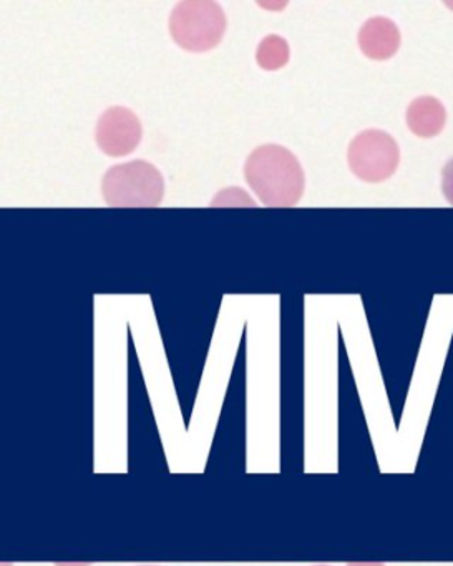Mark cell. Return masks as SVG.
I'll list each match as a JSON object with an SVG mask.
<instances>
[{"mask_svg": "<svg viewBox=\"0 0 453 566\" xmlns=\"http://www.w3.org/2000/svg\"><path fill=\"white\" fill-rule=\"evenodd\" d=\"M168 28L175 44L183 51L201 54L223 41L227 14L214 0H181L171 11Z\"/></svg>", "mask_w": 453, "mask_h": 566, "instance_id": "cell-2", "label": "cell"}, {"mask_svg": "<svg viewBox=\"0 0 453 566\" xmlns=\"http://www.w3.org/2000/svg\"><path fill=\"white\" fill-rule=\"evenodd\" d=\"M141 566H157V565H141Z\"/></svg>", "mask_w": 453, "mask_h": 566, "instance_id": "cell-11", "label": "cell"}, {"mask_svg": "<svg viewBox=\"0 0 453 566\" xmlns=\"http://www.w3.org/2000/svg\"><path fill=\"white\" fill-rule=\"evenodd\" d=\"M102 195L112 208H157L165 197L164 175L145 160L115 165L104 175Z\"/></svg>", "mask_w": 453, "mask_h": 566, "instance_id": "cell-3", "label": "cell"}, {"mask_svg": "<svg viewBox=\"0 0 453 566\" xmlns=\"http://www.w3.org/2000/svg\"><path fill=\"white\" fill-rule=\"evenodd\" d=\"M442 193L446 203L453 207V158L446 161L445 167L442 168Z\"/></svg>", "mask_w": 453, "mask_h": 566, "instance_id": "cell-9", "label": "cell"}, {"mask_svg": "<svg viewBox=\"0 0 453 566\" xmlns=\"http://www.w3.org/2000/svg\"><path fill=\"white\" fill-rule=\"evenodd\" d=\"M350 171L366 184L389 180L400 164V148L392 135L370 128L360 132L347 148Z\"/></svg>", "mask_w": 453, "mask_h": 566, "instance_id": "cell-4", "label": "cell"}, {"mask_svg": "<svg viewBox=\"0 0 453 566\" xmlns=\"http://www.w3.org/2000/svg\"><path fill=\"white\" fill-rule=\"evenodd\" d=\"M316 566H326V565H316Z\"/></svg>", "mask_w": 453, "mask_h": 566, "instance_id": "cell-12", "label": "cell"}, {"mask_svg": "<svg viewBox=\"0 0 453 566\" xmlns=\"http://www.w3.org/2000/svg\"><path fill=\"white\" fill-rule=\"evenodd\" d=\"M144 138L140 118L127 107H110L101 115L95 128L97 147L108 157L134 154Z\"/></svg>", "mask_w": 453, "mask_h": 566, "instance_id": "cell-5", "label": "cell"}, {"mask_svg": "<svg viewBox=\"0 0 453 566\" xmlns=\"http://www.w3.org/2000/svg\"><path fill=\"white\" fill-rule=\"evenodd\" d=\"M291 59V48L286 39L270 34L260 42L256 49V62L263 71L276 72L286 67Z\"/></svg>", "mask_w": 453, "mask_h": 566, "instance_id": "cell-8", "label": "cell"}, {"mask_svg": "<svg viewBox=\"0 0 453 566\" xmlns=\"http://www.w3.org/2000/svg\"><path fill=\"white\" fill-rule=\"evenodd\" d=\"M244 178L264 207L293 208L306 190L303 165L289 148L261 145L244 164Z\"/></svg>", "mask_w": 453, "mask_h": 566, "instance_id": "cell-1", "label": "cell"}, {"mask_svg": "<svg viewBox=\"0 0 453 566\" xmlns=\"http://www.w3.org/2000/svg\"><path fill=\"white\" fill-rule=\"evenodd\" d=\"M349 566H382L380 563H350Z\"/></svg>", "mask_w": 453, "mask_h": 566, "instance_id": "cell-10", "label": "cell"}, {"mask_svg": "<svg viewBox=\"0 0 453 566\" xmlns=\"http://www.w3.org/2000/svg\"><path fill=\"white\" fill-rule=\"evenodd\" d=\"M405 120L407 127L415 137L433 138L445 128L446 111L439 98L423 95L410 102Z\"/></svg>", "mask_w": 453, "mask_h": 566, "instance_id": "cell-7", "label": "cell"}, {"mask_svg": "<svg viewBox=\"0 0 453 566\" xmlns=\"http://www.w3.org/2000/svg\"><path fill=\"white\" fill-rule=\"evenodd\" d=\"M399 28L387 18H372L366 21L357 34L360 52L372 61H389L400 49Z\"/></svg>", "mask_w": 453, "mask_h": 566, "instance_id": "cell-6", "label": "cell"}]
</instances>
